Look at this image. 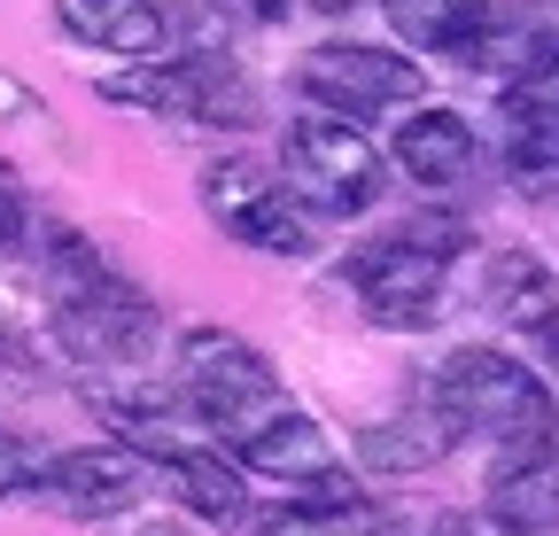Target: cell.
Wrapping results in <instances>:
<instances>
[{
	"label": "cell",
	"mask_w": 559,
	"mask_h": 536,
	"mask_svg": "<svg viewBox=\"0 0 559 536\" xmlns=\"http://www.w3.org/2000/svg\"><path fill=\"white\" fill-rule=\"evenodd\" d=\"M39 264H47V303H55V334L79 366H140L156 350V303L140 296L117 264L70 226L39 234Z\"/></svg>",
	"instance_id": "6da1fadb"
},
{
	"label": "cell",
	"mask_w": 559,
	"mask_h": 536,
	"mask_svg": "<svg viewBox=\"0 0 559 536\" xmlns=\"http://www.w3.org/2000/svg\"><path fill=\"white\" fill-rule=\"evenodd\" d=\"M466 249L459 218H428V226H396L381 241L349 249V288H358V311L389 334L412 326H436L443 319V281H451V257Z\"/></svg>",
	"instance_id": "7a4b0ae2"
},
{
	"label": "cell",
	"mask_w": 559,
	"mask_h": 536,
	"mask_svg": "<svg viewBox=\"0 0 559 536\" xmlns=\"http://www.w3.org/2000/svg\"><path fill=\"white\" fill-rule=\"evenodd\" d=\"M179 396L202 428H218L226 443H249L257 428L288 420L296 396L280 389L257 343H241L234 326H187L179 334Z\"/></svg>",
	"instance_id": "3957f363"
},
{
	"label": "cell",
	"mask_w": 559,
	"mask_h": 536,
	"mask_svg": "<svg viewBox=\"0 0 559 536\" xmlns=\"http://www.w3.org/2000/svg\"><path fill=\"white\" fill-rule=\"evenodd\" d=\"M102 102L117 109H148L171 124H218V132H249L264 117L257 86L234 55L194 47V55H156V62H124V71L102 79Z\"/></svg>",
	"instance_id": "277c9868"
},
{
	"label": "cell",
	"mask_w": 559,
	"mask_h": 536,
	"mask_svg": "<svg viewBox=\"0 0 559 536\" xmlns=\"http://www.w3.org/2000/svg\"><path fill=\"white\" fill-rule=\"evenodd\" d=\"M280 171H288L296 203L311 218H366L381 194H389L381 148L358 132V117H334V109L288 124V141H280Z\"/></svg>",
	"instance_id": "5b68a950"
},
{
	"label": "cell",
	"mask_w": 559,
	"mask_h": 536,
	"mask_svg": "<svg viewBox=\"0 0 559 536\" xmlns=\"http://www.w3.org/2000/svg\"><path fill=\"white\" fill-rule=\"evenodd\" d=\"M428 396L459 420V428H481V436H551L559 413H551V389L536 381V366L506 358V350H451L428 381Z\"/></svg>",
	"instance_id": "8992f818"
},
{
	"label": "cell",
	"mask_w": 559,
	"mask_h": 536,
	"mask_svg": "<svg viewBox=\"0 0 559 536\" xmlns=\"http://www.w3.org/2000/svg\"><path fill=\"white\" fill-rule=\"evenodd\" d=\"M202 211L241 249H264V257H304L311 249V226H304V203H296L288 171H272L257 156L202 164Z\"/></svg>",
	"instance_id": "52a82bcc"
},
{
	"label": "cell",
	"mask_w": 559,
	"mask_h": 536,
	"mask_svg": "<svg viewBox=\"0 0 559 536\" xmlns=\"http://www.w3.org/2000/svg\"><path fill=\"white\" fill-rule=\"evenodd\" d=\"M102 413L117 420V436H124L140 458H148V466H164V483L179 490V505H187V513H202V521H241V513H249L241 466H234L226 451L187 443V436L171 428V413H164V405H124V396H102Z\"/></svg>",
	"instance_id": "ba28073f"
},
{
	"label": "cell",
	"mask_w": 559,
	"mask_h": 536,
	"mask_svg": "<svg viewBox=\"0 0 559 536\" xmlns=\"http://www.w3.org/2000/svg\"><path fill=\"white\" fill-rule=\"evenodd\" d=\"M140 490H148V458L132 443H79V451L32 458V483H24V498H39L62 521H109L140 505Z\"/></svg>",
	"instance_id": "9c48e42d"
},
{
	"label": "cell",
	"mask_w": 559,
	"mask_h": 536,
	"mask_svg": "<svg viewBox=\"0 0 559 536\" xmlns=\"http://www.w3.org/2000/svg\"><path fill=\"white\" fill-rule=\"evenodd\" d=\"M296 86L334 109V117H373V109H396V102H419V62L412 55H389V47H358V39H326L304 55Z\"/></svg>",
	"instance_id": "30bf717a"
},
{
	"label": "cell",
	"mask_w": 559,
	"mask_h": 536,
	"mask_svg": "<svg viewBox=\"0 0 559 536\" xmlns=\"http://www.w3.org/2000/svg\"><path fill=\"white\" fill-rule=\"evenodd\" d=\"M481 521L498 536H551L559 528V443L551 436H506L489 466Z\"/></svg>",
	"instance_id": "8fae6325"
},
{
	"label": "cell",
	"mask_w": 559,
	"mask_h": 536,
	"mask_svg": "<svg viewBox=\"0 0 559 536\" xmlns=\"http://www.w3.org/2000/svg\"><path fill=\"white\" fill-rule=\"evenodd\" d=\"M506 171L521 187H559V47L506 79Z\"/></svg>",
	"instance_id": "7c38bea8"
},
{
	"label": "cell",
	"mask_w": 559,
	"mask_h": 536,
	"mask_svg": "<svg viewBox=\"0 0 559 536\" xmlns=\"http://www.w3.org/2000/svg\"><path fill=\"white\" fill-rule=\"evenodd\" d=\"M55 24L79 47H102V55H124V62L179 55V16L164 0H55Z\"/></svg>",
	"instance_id": "4fadbf2b"
},
{
	"label": "cell",
	"mask_w": 559,
	"mask_h": 536,
	"mask_svg": "<svg viewBox=\"0 0 559 536\" xmlns=\"http://www.w3.org/2000/svg\"><path fill=\"white\" fill-rule=\"evenodd\" d=\"M234 458L264 483H288V490H319V483H349V458L334 451V436L311 420V413H288L257 428L249 443H234Z\"/></svg>",
	"instance_id": "5bb4252c"
},
{
	"label": "cell",
	"mask_w": 559,
	"mask_h": 536,
	"mask_svg": "<svg viewBox=\"0 0 559 536\" xmlns=\"http://www.w3.org/2000/svg\"><path fill=\"white\" fill-rule=\"evenodd\" d=\"M459 436H466V428L436 405L428 389H419L412 413H389V420H373V428L358 436V458L373 466V475H428V466H436Z\"/></svg>",
	"instance_id": "9a60e30c"
},
{
	"label": "cell",
	"mask_w": 559,
	"mask_h": 536,
	"mask_svg": "<svg viewBox=\"0 0 559 536\" xmlns=\"http://www.w3.org/2000/svg\"><path fill=\"white\" fill-rule=\"evenodd\" d=\"M396 164L419 179V187H474L481 171V141L459 109H419L396 124Z\"/></svg>",
	"instance_id": "2e32d148"
},
{
	"label": "cell",
	"mask_w": 559,
	"mask_h": 536,
	"mask_svg": "<svg viewBox=\"0 0 559 536\" xmlns=\"http://www.w3.org/2000/svg\"><path fill=\"white\" fill-rule=\"evenodd\" d=\"M257 536H381V513L349 483H319V490H296L280 513H264Z\"/></svg>",
	"instance_id": "e0dca14e"
},
{
	"label": "cell",
	"mask_w": 559,
	"mask_h": 536,
	"mask_svg": "<svg viewBox=\"0 0 559 536\" xmlns=\"http://www.w3.org/2000/svg\"><path fill=\"white\" fill-rule=\"evenodd\" d=\"M381 9H389V24H396L404 47H419V55H451V47L489 16V0H381Z\"/></svg>",
	"instance_id": "ac0fdd59"
},
{
	"label": "cell",
	"mask_w": 559,
	"mask_h": 536,
	"mask_svg": "<svg viewBox=\"0 0 559 536\" xmlns=\"http://www.w3.org/2000/svg\"><path fill=\"white\" fill-rule=\"evenodd\" d=\"M481 296H489V311L498 319H528V311H544L551 296H559V281H551V264L544 257H528V249H498L489 257V273H481Z\"/></svg>",
	"instance_id": "d6986e66"
},
{
	"label": "cell",
	"mask_w": 559,
	"mask_h": 536,
	"mask_svg": "<svg viewBox=\"0 0 559 536\" xmlns=\"http://www.w3.org/2000/svg\"><path fill=\"white\" fill-rule=\"evenodd\" d=\"M521 334L536 343V358H544V366L559 373V296H551L544 311H528V319H521Z\"/></svg>",
	"instance_id": "ffe728a7"
},
{
	"label": "cell",
	"mask_w": 559,
	"mask_h": 536,
	"mask_svg": "<svg viewBox=\"0 0 559 536\" xmlns=\"http://www.w3.org/2000/svg\"><path fill=\"white\" fill-rule=\"evenodd\" d=\"M24 226H32V211H24V194H16V171L0 164V249L24 241Z\"/></svg>",
	"instance_id": "44dd1931"
},
{
	"label": "cell",
	"mask_w": 559,
	"mask_h": 536,
	"mask_svg": "<svg viewBox=\"0 0 559 536\" xmlns=\"http://www.w3.org/2000/svg\"><path fill=\"white\" fill-rule=\"evenodd\" d=\"M0 117H9V124H32V117H47V109H39V94H32L16 71H0Z\"/></svg>",
	"instance_id": "7402d4cb"
},
{
	"label": "cell",
	"mask_w": 559,
	"mask_h": 536,
	"mask_svg": "<svg viewBox=\"0 0 559 536\" xmlns=\"http://www.w3.org/2000/svg\"><path fill=\"white\" fill-rule=\"evenodd\" d=\"M32 483V458H24V443L16 436H0V498H16Z\"/></svg>",
	"instance_id": "603a6c76"
},
{
	"label": "cell",
	"mask_w": 559,
	"mask_h": 536,
	"mask_svg": "<svg viewBox=\"0 0 559 536\" xmlns=\"http://www.w3.org/2000/svg\"><path fill=\"white\" fill-rule=\"evenodd\" d=\"M218 9H241L249 24H280V16L296 9V0H218Z\"/></svg>",
	"instance_id": "cb8c5ba5"
},
{
	"label": "cell",
	"mask_w": 559,
	"mask_h": 536,
	"mask_svg": "<svg viewBox=\"0 0 559 536\" xmlns=\"http://www.w3.org/2000/svg\"><path fill=\"white\" fill-rule=\"evenodd\" d=\"M311 9H326V16H342V9H358V0H311Z\"/></svg>",
	"instance_id": "d4e9b609"
},
{
	"label": "cell",
	"mask_w": 559,
	"mask_h": 536,
	"mask_svg": "<svg viewBox=\"0 0 559 536\" xmlns=\"http://www.w3.org/2000/svg\"><path fill=\"white\" fill-rule=\"evenodd\" d=\"M140 536H179V528H164V521H156V528H140Z\"/></svg>",
	"instance_id": "484cf974"
},
{
	"label": "cell",
	"mask_w": 559,
	"mask_h": 536,
	"mask_svg": "<svg viewBox=\"0 0 559 536\" xmlns=\"http://www.w3.org/2000/svg\"><path fill=\"white\" fill-rule=\"evenodd\" d=\"M544 16H551V24H559V0H544Z\"/></svg>",
	"instance_id": "4316f807"
}]
</instances>
